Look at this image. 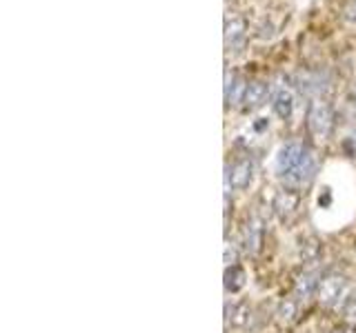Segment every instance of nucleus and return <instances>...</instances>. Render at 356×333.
<instances>
[{
  "mask_svg": "<svg viewBox=\"0 0 356 333\" xmlns=\"http://www.w3.org/2000/svg\"><path fill=\"white\" fill-rule=\"evenodd\" d=\"M348 16L352 18V20H356V0H354V3L348 7Z\"/></svg>",
  "mask_w": 356,
  "mask_h": 333,
  "instance_id": "nucleus-19",
  "label": "nucleus"
},
{
  "mask_svg": "<svg viewBox=\"0 0 356 333\" xmlns=\"http://www.w3.org/2000/svg\"><path fill=\"white\" fill-rule=\"evenodd\" d=\"M343 314H345V318H348L350 325H356V293H352L343 302Z\"/></svg>",
  "mask_w": 356,
  "mask_h": 333,
  "instance_id": "nucleus-17",
  "label": "nucleus"
},
{
  "mask_svg": "<svg viewBox=\"0 0 356 333\" xmlns=\"http://www.w3.org/2000/svg\"><path fill=\"white\" fill-rule=\"evenodd\" d=\"M296 316H298V300H283L276 309V320L281 322L283 327L294 325Z\"/></svg>",
  "mask_w": 356,
  "mask_h": 333,
  "instance_id": "nucleus-13",
  "label": "nucleus"
},
{
  "mask_svg": "<svg viewBox=\"0 0 356 333\" xmlns=\"http://www.w3.org/2000/svg\"><path fill=\"white\" fill-rule=\"evenodd\" d=\"M274 111L276 116L281 120H289V116H292L294 111V98L292 94L287 92V89H278L276 96H274Z\"/></svg>",
  "mask_w": 356,
  "mask_h": 333,
  "instance_id": "nucleus-12",
  "label": "nucleus"
},
{
  "mask_svg": "<svg viewBox=\"0 0 356 333\" xmlns=\"http://www.w3.org/2000/svg\"><path fill=\"white\" fill-rule=\"evenodd\" d=\"M307 129L316 140H325L334 129V111L330 103L314 98L307 107Z\"/></svg>",
  "mask_w": 356,
  "mask_h": 333,
  "instance_id": "nucleus-2",
  "label": "nucleus"
},
{
  "mask_svg": "<svg viewBox=\"0 0 356 333\" xmlns=\"http://www.w3.org/2000/svg\"><path fill=\"white\" fill-rule=\"evenodd\" d=\"M298 92L305 94V96H321L325 94L330 85H327V78L323 76L321 71H305V74H298Z\"/></svg>",
  "mask_w": 356,
  "mask_h": 333,
  "instance_id": "nucleus-5",
  "label": "nucleus"
},
{
  "mask_svg": "<svg viewBox=\"0 0 356 333\" xmlns=\"http://www.w3.org/2000/svg\"><path fill=\"white\" fill-rule=\"evenodd\" d=\"M350 291V282H348V278H345L343 273L339 271H330L321 278V282H318V289H316V296H318V302L323 307H337L341 300H348Z\"/></svg>",
  "mask_w": 356,
  "mask_h": 333,
  "instance_id": "nucleus-1",
  "label": "nucleus"
},
{
  "mask_svg": "<svg viewBox=\"0 0 356 333\" xmlns=\"http://www.w3.org/2000/svg\"><path fill=\"white\" fill-rule=\"evenodd\" d=\"M263 233H265L263 222L259 218H252L248 222V227H245V249H248V253L256 255V253L261 251V247H263Z\"/></svg>",
  "mask_w": 356,
  "mask_h": 333,
  "instance_id": "nucleus-9",
  "label": "nucleus"
},
{
  "mask_svg": "<svg viewBox=\"0 0 356 333\" xmlns=\"http://www.w3.org/2000/svg\"><path fill=\"white\" fill-rule=\"evenodd\" d=\"M270 94V85L263 80H252L248 85V92H245V107L248 109H259Z\"/></svg>",
  "mask_w": 356,
  "mask_h": 333,
  "instance_id": "nucleus-10",
  "label": "nucleus"
},
{
  "mask_svg": "<svg viewBox=\"0 0 356 333\" xmlns=\"http://www.w3.org/2000/svg\"><path fill=\"white\" fill-rule=\"evenodd\" d=\"M298 205H300V191H296V189H289V187L283 189V191H278L276 198H274V211L283 222L292 220L296 216Z\"/></svg>",
  "mask_w": 356,
  "mask_h": 333,
  "instance_id": "nucleus-4",
  "label": "nucleus"
},
{
  "mask_svg": "<svg viewBox=\"0 0 356 333\" xmlns=\"http://www.w3.org/2000/svg\"><path fill=\"white\" fill-rule=\"evenodd\" d=\"M345 149H348V153L352 155V158H356V136H350L348 140H345Z\"/></svg>",
  "mask_w": 356,
  "mask_h": 333,
  "instance_id": "nucleus-18",
  "label": "nucleus"
},
{
  "mask_svg": "<svg viewBox=\"0 0 356 333\" xmlns=\"http://www.w3.org/2000/svg\"><path fill=\"white\" fill-rule=\"evenodd\" d=\"M312 155V149L307 147V144L303 142H287L285 147H281V151H278L276 155V171L281 178H285L289 171H294L298 164H303L307 158Z\"/></svg>",
  "mask_w": 356,
  "mask_h": 333,
  "instance_id": "nucleus-3",
  "label": "nucleus"
},
{
  "mask_svg": "<svg viewBox=\"0 0 356 333\" xmlns=\"http://www.w3.org/2000/svg\"><path fill=\"white\" fill-rule=\"evenodd\" d=\"M318 282H321V275L316 271H303V273H298V278L294 280V296L296 300H307L316 293V289H318Z\"/></svg>",
  "mask_w": 356,
  "mask_h": 333,
  "instance_id": "nucleus-7",
  "label": "nucleus"
},
{
  "mask_svg": "<svg viewBox=\"0 0 356 333\" xmlns=\"http://www.w3.org/2000/svg\"><path fill=\"white\" fill-rule=\"evenodd\" d=\"M332 333H356V329H352V327H343V329H337V331H332Z\"/></svg>",
  "mask_w": 356,
  "mask_h": 333,
  "instance_id": "nucleus-20",
  "label": "nucleus"
},
{
  "mask_svg": "<svg viewBox=\"0 0 356 333\" xmlns=\"http://www.w3.org/2000/svg\"><path fill=\"white\" fill-rule=\"evenodd\" d=\"M321 255V242L316 238H305L300 240V258H303V262H316Z\"/></svg>",
  "mask_w": 356,
  "mask_h": 333,
  "instance_id": "nucleus-15",
  "label": "nucleus"
},
{
  "mask_svg": "<svg viewBox=\"0 0 356 333\" xmlns=\"http://www.w3.org/2000/svg\"><path fill=\"white\" fill-rule=\"evenodd\" d=\"M250 314H252V309L248 302H241L236 307H232V322L236 327H245L250 322Z\"/></svg>",
  "mask_w": 356,
  "mask_h": 333,
  "instance_id": "nucleus-16",
  "label": "nucleus"
},
{
  "mask_svg": "<svg viewBox=\"0 0 356 333\" xmlns=\"http://www.w3.org/2000/svg\"><path fill=\"white\" fill-rule=\"evenodd\" d=\"M252 176H254V166L250 158H241L234 162V166L229 169V178H232V185L236 189H248L252 182Z\"/></svg>",
  "mask_w": 356,
  "mask_h": 333,
  "instance_id": "nucleus-8",
  "label": "nucleus"
},
{
  "mask_svg": "<svg viewBox=\"0 0 356 333\" xmlns=\"http://www.w3.org/2000/svg\"><path fill=\"white\" fill-rule=\"evenodd\" d=\"M245 31H248V22L243 18H232L225 22V44L227 47H238Z\"/></svg>",
  "mask_w": 356,
  "mask_h": 333,
  "instance_id": "nucleus-11",
  "label": "nucleus"
},
{
  "mask_svg": "<svg viewBox=\"0 0 356 333\" xmlns=\"http://www.w3.org/2000/svg\"><path fill=\"white\" fill-rule=\"evenodd\" d=\"M245 287V271L238 264H232L225 269V289L229 293H236Z\"/></svg>",
  "mask_w": 356,
  "mask_h": 333,
  "instance_id": "nucleus-14",
  "label": "nucleus"
},
{
  "mask_svg": "<svg viewBox=\"0 0 356 333\" xmlns=\"http://www.w3.org/2000/svg\"><path fill=\"white\" fill-rule=\"evenodd\" d=\"M248 80L245 78H236L234 74L225 71V103L227 107H238L245 103V92H248Z\"/></svg>",
  "mask_w": 356,
  "mask_h": 333,
  "instance_id": "nucleus-6",
  "label": "nucleus"
}]
</instances>
